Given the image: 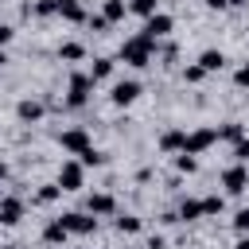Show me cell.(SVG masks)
Instances as JSON below:
<instances>
[{
    "mask_svg": "<svg viewBox=\"0 0 249 249\" xmlns=\"http://www.w3.org/2000/svg\"><path fill=\"white\" fill-rule=\"evenodd\" d=\"M163 245H167V241H163L160 233H152V237H148V249H163Z\"/></svg>",
    "mask_w": 249,
    "mask_h": 249,
    "instance_id": "35",
    "label": "cell"
},
{
    "mask_svg": "<svg viewBox=\"0 0 249 249\" xmlns=\"http://www.w3.org/2000/svg\"><path fill=\"white\" fill-rule=\"evenodd\" d=\"M66 237H70V230H66V222H62V218H54V222H47V226H43V241H47V245H62Z\"/></svg>",
    "mask_w": 249,
    "mask_h": 249,
    "instance_id": "11",
    "label": "cell"
},
{
    "mask_svg": "<svg viewBox=\"0 0 249 249\" xmlns=\"http://www.w3.org/2000/svg\"><path fill=\"white\" fill-rule=\"evenodd\" d=\"M233 249H249V233H241V237H237V245H233Z\"/></svg>",
    "mask_w": 249,
    "mask_h": 249,
    "instance_id": "37",
    "label": "cell"
},
{
    "mask_svg": "<svg viewBox=\"0 0 249 249\" xmlns=\"http://www.w3.org/2000/svg\"><path fill=\"white\" fill-rule=\"evenodd\" d=\"M4 249H16V245H4Z\"/></svg>",
    "mask_w": 249,
    "mask_h": 249,
    "instance_id": "40",
    "label": "cell"
},
{
    "mask_svg": "<svg viewBox=\"0 0 249 249\" xmlns=\"http://www.w3.org/2000/svg\"><path fill=\"white\" fill-rule=\"evenodd\" d=\"M233 82H237V89H249V62H245V66L233 74Z\"/></svg>",
    "mask_w": 249,
    "mask_h": 249,
    "instance_id": "32",
    "label": "cell"
},
{
    "mask_svg": "<svg viewBox=\"0 0 249 249\" xmlns=\"http://www.w3.org/2000/svg\"><path fill=\"white\" fill-rule=\"evenodd\" d=\"M101 16H105L109 23H117V19H124V0H105V8H101Z\"/></svg>",
    "mask_w": 249,
    "mask_h": 249,
    "instance_id": "20",
    "label": "cell"
},
{
    "mask_svg": "<svg viewBox=\"0 0 249 249\" xmlns=\"http://www.w3.org/2000/svg\"><path fill=\"white\" fill-rule=\"evenodd\" d=\"M113 226H117L121 233H140V218H132V214H121Z\"/></svg>",
    "mask_w": 249,
    "mask_h": 249,
    "instance_id": "24",
    "label": "cell"
},
{
    "mask_svg": "<svg viewBox=\"0 0 249 249\" xmlns=\"http://www.w3.org/2000/svg\"><path fill=\"white\" fill-rule=\"evenodd\" d=\"M16 117H19L23 124H35V121L43 117V105H39V101H31V97H23V101L16 105Z\"/></svg>",
    "mask_w": 249,
    "mask_h": 249,
    "instance_id": "13",
    "label": "cell"
},
{
    "mask_svg": "<svg viewBox=\"0 0 249 249\" xmlns=\"http://www.w3.org/2000/svg\"><path fill=\"white\" fill-rule=\"evenodd\" d=\"M160 148H163V152H183V148H187V132H183V128L163 132V136H160Z\"/></svg>",
    "mask_w": 249,
    "mask_h": 249,
    "instance_id": "14",
    "label": "cell"
},
{
    "mask_svg": "<svg viewBox=\"0 0 249 249\" xmlns=\"http://www.w3.org/2000/svg\"><path fill=\"white\" fill-rule=\"evenodd\" d=\"M233 230H237V233H249V206H241V210L233 214Z\"/></svg>",
    "mask_w": 249,
    "mask_h": 249,
    "instance_id": "28",
    "label": "cell"
},
{
    "mask_svg": "<svg viewBox=\"0 0 249 249\" xmlns=\"http://www.w3.org/2000/svg\"><path fill=\"white\" fill-rule=\"evenodd\" d=\"M233 156H237V163H249V136H241L233 144Z\"/></svg>",
    "mask_w": 249,
    "mask_h": 249,
    "instance_id": "30",
    "label": "cell"
},
{
    "mask_svg": "<svg viewBox=\"0 0 249 249\" xmlns=\"http://www.w3.org/2000/svg\"><path fill=\"white\" fill-rule=\"evenodd\" d=\"M198 66H202L206 74H214V70H222V66H226V54L210 47V51H202V54H198Z\"/></svg>",
    "mask_w": 249,
    "mask_h": 249,
    "instance_id": "15",
    "label": "cell"
},
{
    "mask_svg": "<svg viewBox=\"0 0 249 249\" xmlns=\"http://www.w3.org/2000/svg\"><path fill=\"white\" fill-rule=\"evenodd\" d=\"M113 74V58H93V70H89V78L93 82H105Z\"/></svg>",
    "mask_w": 249,
    "mask_h": 249,
    "instance_id": "18",
    "label": "cell"
},
{
    "mask_svg": "<svg viewBox=\"0 0 249 249\" xmlns=\"http://www.w3.org/2000/svg\"><path fill=\"white\" fill-rule=\"evenodd\" d=\"M156 4L160 0H128V12H136V16L148 19V16H156Z\"/></svg>",
    "mask_w": 249,
    "mask_h": 249,
    "instance_id": "23",
    "label": "cell"
},
{
    "mask_svg": "<svg viewBox=\"0 0 249 249\" xmlns=\"http://www.w3.org/2000/svg\"><path fill=\"white\" fill-rule=\"evenodd\" d=\"M175 214H179V222H195V218H202V198H183Z\"/></svg>",
    "mask_w": 249,
    "mask_h": 249,
    "instance_id": "17",
    "label": "cell"
},
{
    "mask_svg": "<svg viewBox=\"0 0 249 249\" xmlns=\"http://www.w3.org/2000/svg\"><path fill=\"white\" fill-rule=\"evenodd\" d=\"M62 222H66L70 233H82V237L97 230V214H89V210H86V214H82V210H70V214H62Z\"/></svg>",
    "mask_w": 249,
    "mask_h": 249,
    "instance_id": "6",
    "label": "cell"
},
{
    "mask_svg": "<svg viewBox=\"0 0 249 249\" xmlns=\"http://www.w3.org/2000/svg\"><path fill=\"white\" fill-rule=\"evenodd\" d=\"M206 8H214V12H222V8H230L226 0H206Z\"/></svg>",
    "mask_w": 249,
    "mask_h": 249,
    "instance_id": "36",
    "label": "cell"
},
{
    "mask_svg": "<svg viewBox=\"0 0 249 249\" xmlns=\"http://www.w3.org/2000/svg\"><path fill=\"white\" fill-rule=\"evenodd\" d=\"M4 62H8V54H4V51H0V66H4Z\"/></svg>",
    "mask_w": 249,
    "mask_h": 249,
    "instance_id": "39",
    "label": "cell"
},
{
    "mask_svg": "<svg viewBox=\"0 0 249 249\" xmlns=\"http://www.w3.org/2000/svg\"><path fill=\"white\" fill-rule=\"evenodd\" d=\"M226 4H230V8H245L249 0H226Z\"/></svg>",
    "mask_w": 249,
    "mask_h": 249,
    "instance_id": "38",
    "label": "cell"
},
{
    "mask_svg": "<svg viewBox=\"0 0 249 249\" xmlns=\"http://www.w3.org/2000/svg\"><path fill=\"white\" fill-rule=\"evenodd\" d=\"M109 97H113V105H132V101L140 97V82H132V78H128V82H117Z\"/></svg>",
    "mask_w": 249,
    "mask_h": 249,
    "instance_id": "10",
    "label": "cell"
},
{
    "mask_svg": "<svg viewBox=\"0 0 249 249\" xmlns=\"http://www.w3.org/2000/svg\"><path fill=\"white\" fill-rule=\"evenodd\" d=\"M86 23H89V27H93V31H105V27H109V19H105V16H89V19H86Z\"/></svg>",
    "mask_w": 249,
    "mask_h": 249,
    "instance_id": "33",
    "label": "cell"
},
{
    "mask_svg": "<svg viewBox=\"0 0 249 249\" xmlns=\"http://www.w3.org/2000/svg\"><path fill=\"white\" fill-rule=\"evenodd\" d=\"M27 12H35V16H58V0H39V4H27Z\"/></svg>",
    "mask_w": 249,
    "mask_h": 249,
    "instance_id": "25",
    "label": "cell"
},
{
    "mask_svg": "<svg viewBox=\"0 0 249 249\" xmlns=\"http://www.w3.org/2000/svg\"><path fill=\"white\" fill-rule=\"evenodd\" d=\"M58 140H62V148H66V152H74V156H82V152L89 148V132H86V128H66Z\"/></svg>",
    "mask_w": 249,
    "mask_h": 249,
    "instance_id": "7",
    "label": "cell"
},
{
    "mask_svg": "<svg viewBox=\"0 0 249 249\" xmlns=\"http://www.w3.org/2000/svg\"><path fill=\"white\" fill-rule=\"evenodd\" d=\"M12 35H16V31H12L8 23H0V47H4V43H12Z\"/></svg>",
    "mask_w": 249,
    "mask_h": 249,
    "instance_id": "34",
    "label": "cell"
},
{
    "mask_svg": "<svg viewBox=\"0 0 249 249\" xmlns=\"http://www.w3.org/2000/svg\"><path fill=\"white\" fill-rule=\"evenodd\" d=\"M89 89H93V78H89V74H70L66 105H70V109H82V105L89 101Z\"/></svg>",
    "mask_w": 249,
    "mask_h": 249,
    "instance_id": "3",
    "label": "cell"
},
{
    "mask_svg": "<svg viewBox=\"0 0 249 249\" xmlns=\"http://www.w3.org/2000/svg\"><path fill=\"white\" fill-rule=\"evenodd\" d=\"M86 210H89V214H113V210H117V202H113V195H89Z\"/></svg>",
    "mask_w": 249,
    "mask_h": 249,
    "instance_id": "16",
    "label": "cell"
},
{
    "mask_svg": "<svg viewBox=\"0 0 249 249\" xmlns=\"http://www.w3.org/2000/svg\"><path fill=\"white\" fill-rule=\"evenodd\" d=\"M241 136H245V128H241L237 121H230V124H222V128H218V140H230V144H237Z\"/></svg>",
    "mask_w": 249,
    "mask_h": 249,
    "instance_id": "19",
    "label": "cell"
},
{
    "mask_svg": "<svg viewBox=\"0 0 249 249\" xmlns=\"http://www.w3.org/2000/svg\"><path fill=\"white\" fill-rule=\"evenodd\" d=\"M183 78H187V82H202V78H206V70L195 62V66H187V70H183Z\"/></svg>",
    "mask_w": 249,
    "mask_h": 249,
    "instance_id": "31",
    "label": "cell"
},
{
    "mask_svg": "<svg viewBox=\"0 0 249 249\" xmlns=\"http://www.w3.org/2000/svg\"><path fill=\"white\" fill-rule=\"evenodd\" d=\"M175 167H179V171H187V175H195V171H198V160H195V156H187V152H179V156H175Z\"/></svg>",
    "mask_w": 249,
    "mask_h": 249,
    "instance_id": "26",
    "label": "cell"
},
{
    "mask_svg": "<svg viewBox=\"0 0 249 249\" xmlns=\"http://www.w3.org/2000/svg\"><path fill=\"white\" fill-rule=\"evenodd\" d=\"M214 140H218V128H195V132H187V148L183 152L187 156H202Z\"/></svg>",
    "mask_w": 249,
    "mask_h": 249,
    "instance_id": "5",
    "label": "cell"
},
{
    "mask_svg": "<svg viewBox=\"0 0 249 249\" xmlns=\"http://www.w3.org/2000/svg\"><path fill=\"white\" fill-rule=\"evenodd\" d=\"M58 195H62V187H58V183H47V187H39V195H35V202H39V206H47V202H54Z\"/></svg>",
    "mask_w": 249,
    "mask_h": 249,
    "instance_id": "22",
    "label": "cell"
},
{
    "mask_svg": "<svg viewBox=\"0 0 249 249\" xmlns=\"http://www.w3.org/2000/svg\"><path fill=\"white\" fill-rule=\"evenodd\" d=\"M171 27H175V19H171L167 12H156V16H148V23H144V35H152V39H163Z\"/></svg>",
    "mask_w": 249,
    "mask_h": 249,
    "instance_id": "9",
    "label": "cell"
},
{
    "mask_svg": "<svg viewBox=\"0 0 249 249\" xmlns=\"http://www.w3.org/2000/svg\"><path fill=\"white\" fill-rule=\"evenodd\" d=\"M19 218H23V198H16V195L0 198V226H16Z\"/></svg>",
    "mask_w": 249,
    "mask_h": 249,
    "instance_id": "8",
    "label": "cell"
},
{
    "mask_svg": "<svg viewBox=\"0 0 249 249\" xmlns=\"http://www.w3.org/2000/svg\"><path fill=\"white\" fill-rule=\"evenodd\" d=\"M82 54H86L82 43H62V47H58V58H66V62H78Z\"/></svg>",
    "mask_w": 249,
    "mask_h": 249,
    "instance_id": "21",
    "label": "cell"
},
{
    "mask_svg": "<svg viewBox=\"0 0 249 249\" xmlns=\"http://www.w3.org/2000/svg\"><path fill=\"white\" fill-rule=\"evenodd\" d=\"M58 16L70 19V23H86V19H89L86 8H82V0H58Z\"/></svg>",
    "mask_w": 249,
    "mask_h": 249,
    "instance_id": "12",
    "label": "cell"
},
{
    "mask_svg": "<svg viewBox=\"0 0 249 249\" xmlns=\"http://www.w3.org/2000/svg\"><path fill=\"white\" fill-rule=\"evenodd\" d=\"M152 51H156V39L140 31V35H132V39H124V43H121V62H128V66H136V70H140V66H148V62H152Z\"/></svg>",
    "mask_w": 249,
    "mask_h": 249,
    "instance_id": "1",
    "label": "cell"
},
{
    "mask_svg": "<svg viewBox=\"0 0 249 249\" xmlns=\"http://www.w3.org/2000/svg\"><path fill=\"white\" fill-rule=\"evenodd\" d=\"M58 187L62 191H82L86 187V163L82 160H66L58 167Z\"/></svg>",
    "mask_w": 249,
    "mask_h": 249,
    "instance_id": "2",
    "label": "cell"
},
{
    "mask_svg": "<svg viewBox=\"0 0 249 249\" xmlns=\"http://www.w3.org/2000/svg\"><path fill=\"white\" fill-rule=\"evenodd\" d=\"M202 214H222V195H206L202 198Z\"/></svg>",
    "mask_w": 249,
    "mask_h": 249,
    "instance_id": "27",
    "label": "cell"
},
{
    "mask_svg": "<svg viewBox=\"0 0 249 249\" xmlns=\"http://www.w3.org/2000/svg\"><path fill=\"white\" fill-rule=\"evenodd\" d=\"M101 160H105V156H101V152H97V148H93V144H89V148H86V152H82V163H86V167H97V163H101Z\"/></svg>",
    "mask_w": 249,
    "mask_h": 249,
    "instance_id": "29",
    "label": "cell"
},
{
    "mask_svg": "<svg viewBox=\"0 0 249 249\" xmlns=\"http://www.w3.org/2000/svg\"><path fill=\"white\" fill-rule=\"evenodd\" d=\"M222 187H226V195H241V191L249 187V163L226 167V171H222Z\"/></svg>",
    "mask_w": 249,
    "mask_h": 249,
    "instance_id": "4",
    "label": "cell"
}]
</instances>
